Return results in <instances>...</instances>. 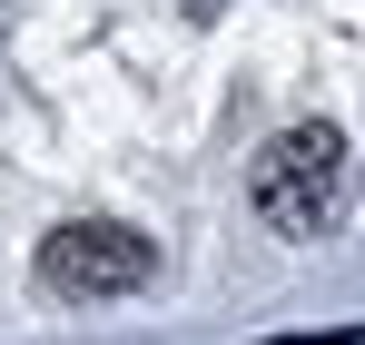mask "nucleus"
Listing matches in <instances>:
<instances>
[{
	"label": "nucleus",
	"mask_w": 365,
	"mask_h": 345,
	"mask_svg": "<svg viewBox=\"0 0 365 345\" xmlns=\"http://www.w3.org/2000/svg\"><path fill=\"white\" fill-rule=\"evenodd\" d=\"M247 207H257V227L267 237H326L336 227V207H346V138L326 128V118H297V128H277L267 138V158L247 168Z\"/></svg>",
	"instance_id": "1"
},
{
	"label": "nucleus",
	"mask_w": 365,
	"mask_h": 345,
	"mask_svg": "<svg viewBox=\"0 0 365 345\" xmlns=\"http://www.w3.org/2000/svg\"><path fill=\"white\" fill-rule=\"evenodd\" d=\"M158 277V247L119 217H69V227L40 237V287L69 296V306H99V296H138Z\"/></svg>",
	"instance_id": "2"
}]
</instances>
